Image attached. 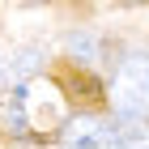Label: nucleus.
<instances>
[{
	"mask_svg": "<svg viewBox=\"0 0 149 149\" xmlns=\"http://www.w3.org/2000/svg\"><path fill=\"white\" fill-rule=\"evenodd\" d=\"M43 68V51L38 47H26V51H17V60H13V72L17 77H30V72Z\"/></svg>",
	"mask_w": 149,
	"mask_h": 149,
	"instance_id": "39448f33",
	"label": "nucleus"
},
{
	"mask_svg": "<svg viewBox=\"0 0 149 149\" xmlns=\"http://www.w3.org/2000/svg\"><path fill=\"white\" fill-rule=\"evenodd\" d=\"M111 102L119 115H145L149 111V56H128L115 72Z\"/></svg>",
	"mask_w": 149,
	"mask_h": 149,
	"instance_id": "f257e3e1",
	"label": "nucleus"
},
{
	"mask_svg": "<svg viewBox=\"0 0 149 149\" xmlns=\"http://www.w3.org/2000/svg\"><path fill=\"white\" fill-rule=\"evenodd\" d=\"M68 51H72V60H90L94 56V38L77 30V34H68Z\"/></svg>",
	"mask_w": 149,
	"mask_h": 149,
	"instance_id": "423d86ee",
	"label": "nucleus"
},
{
	"mask_svg": "<svg viewBox=\"0 0 149 149\" xmlns=\"http://www.w3.org/2000/svg\"><path fill=\"white\" fill-rule=\"evenodd\" d=\"M115 132H119L124 149H149V119H141V115H119Z\"/></svg>",
	"mask_w": 149,
	"mask_h": 149,
	"instance_id": "7ed1b4c3",
	"label": "nucleus"
},
{
	"mask_svg": "<svg viewBox=\"0 0 149 149\" xmlns=\"http://www.w3.org/2000/svg\"><path fill=\"white\" fill-rule=\"evenodd\" d=\"M64 90H68L72 98H81V102H102V98H107V90H102V85L90 77V72H68Z\"/></svg>",
	"mask_w": 149,
	"mask_h": 149,
	"instance_id": "20e7f679",
	"label": "nucleus"
},
{
	"mask_svg": "<svg viewBox=\"0 0 149 149\" xmlns=\"http://www.w3.org/2000/svg\"><path fill=\"white\" fill-rule=\"evenodd\" d=\"M64 149H124V145H119L115 124L94 119V115H77L64 128Z\"/></svg>",
	"mask_w": 149,
	"mask_h": 149,
	"instance_id": "f03ea898",
	"label": "nucleus"
}]
</instances>
